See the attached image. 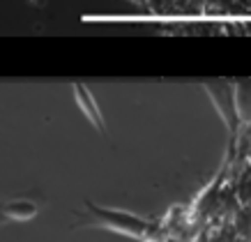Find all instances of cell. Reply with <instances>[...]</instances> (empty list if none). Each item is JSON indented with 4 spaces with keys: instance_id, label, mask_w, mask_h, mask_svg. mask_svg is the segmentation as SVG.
<instances>
[{
    "instance_id": "obj_1",
    "label": "cell",
    "mask_w": 251,
    "mask_h": 242,
    "mask_svg": "<svg viewBox=\"0 0 251 242\" xmlns=\"http://www.w3.org/2000/svg\"><path fill=\"white\" fill-rule=\"evenodd\" d=\"M92 212H95L99 224H104L108 228H115V231H122V233H127V235H134V238H143L150 231L148 221L138 219L134 215H127V212H106V210H99V208H92Z\"/></svg>"
},
{
    "instance_id": "obj_2",
    "label": "cell",
    "mask_w": 251,
    "mask_h": 242,
    "mask_svg": "<svg viewBox=\"0 0 251 242\" xmlns=\"http://www.w3.org/2000/svg\"><path fill=\"white\" fill-rule=\"evenodd\" d=\"M205 90L212 95V102L217 104L219 113L224 115V120L228 122L230 132L233 136L237 134V125H240V115H237V108H235V95H233V85H226V83H205Z\"/></svg>"
},
{
    "instance_id": "obj_3",
    "label": "cell",
    "mask_w": 251,
    "mask_h": 242,
    "mask_svg": "<svg viewBox=\"0 0 251 242\" xmlns=\"http://www.w3.org/2000/svg\"><path fill=\"white\" fill-rule=\"evenodd\" d=\"M37 205L30 201H7V203H0V224L5 221H25L32 219L37 215Z\"/></svg>"
},
{
    "instance_id": "obj_4",
    "label": "cell",
    "mask_w": 251,
    "mask_h": 242,
    "mask_svg": "<svg viewBox=\"0 0 251 242\" xmlns=\"http://www.w3.org/2000/svg\"><path fill=\"white\" fill-rule=\"evenodd\" d=\"M74 92H76V102L78 106H81V111H83L88 118H90L95 125H97L99 129H104V120H101V113H99L97 104H95V99H92V95L88 92V88L85 85H76L74 88Z\"/></svg>"
}]
</instances>
